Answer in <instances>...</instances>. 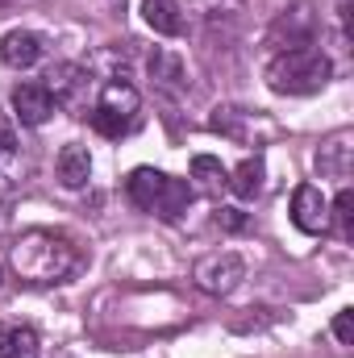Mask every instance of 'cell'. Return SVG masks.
<instances>
[{"label":"cell","mask_w":354,"mask_h":358,"mask_svg":"<svg viewBox=\"0 0 354 358\" xmlns=\"http://www.w3.org/2000/svg\"><path fill=\"white\" fill-rule=\"evenodd\" d=\"M8 267L17 271L21 283L50 287V283H67L84 267V250L63 229H25L8 250Z\"/></svg>","instance_id":"obj_1"},{"label":"cell","mask_w":354,"mask_h":358,"mask_svg":"<svg viewBox=\"0 0 354 358\" xmlns=\"http://www.w3.org/2000/svg\"><path fill=\"white\" fill-rule=\"evenodd\" d=\"M334 63L325 50L317 46H300V50H279L267 67V84L279 96H313L330 84Z\"/></svg>","instance_id":"obj_2"},{"label":"cell","mask_w":354,"mask_h":358,"mask_svg":"<svg viewBox=\"0 0 354 358\" xmlns=\"http://www.w3.org/2000/svg\"><path fill=\"white\" fill-rule=\"evenodd\" d=\"M138 108H142V96H138L134 84L108 80L100 88V100H96V108L88 113V121L100 138H125L138 125Z\"/></svg>","instance_id":"obj_3"},{"label":"cell","mask_w":354,"mask_h":358,"mask_svg":"<svg viewBox=\"0 0 354 358\" xmlns=\"http://www.w3.org/2000/svg\"><path fill=\"white\" fill-rule=\"evenodd\" d=\"M192 279H196V287L208 292V296H229V292L246 279V263H242V255H234V250H217V255H204V259L196 263Z\"/></svg>","instance_id":"obj_4"},{"label":"cell","mask_w":354,"mask_h":358,"mask_svg":"<svg viewBox=\"0 0 354 358\" xmlns=\"http://www.w3.org/2000/svg\"><path fill=\"white\" fill-rule=\"evenodd\" d=\"M313 34H317V13H313V4H292V8H283V13L271 21L267 42L279 46V50H300V46H313Z\"/></svg>","instance_id":"obj_5"},{"label":"cell","mask_w":354,"mask_h":358,"mask_svg":"<svg viewBox=\"0 0 354 358\" xmlns=\"http://www.w3.org/2000/svg\"><path fill=\"white\" fill-rule=\"evenodd\" d=\"M292 225L300 234H325L330 229V200L321 196V187L300 183L292 192Z\"/></svg>","instance_id":"obj_6"},{"label":"cell","mask_w":354,"mask_h":358,"mask_svg":"<svg viewBox=\"0 0 354 358\" xmlns=\"http://www.w3.org/2000/svg\"><path fill=\"white\" fill-rule=\"evenodd\" d=\"M88 80H92V76L80 67V63H55L42 88L50 92V96H55V104H63V108H84Z\"/></svg>","instance_id":"obj_7"},{"label":"cell","mask_w":354,"mask_h":358,"mask_svg":"<svg viewBox=\"0 0 354 358\" xmlns=\"http://www.w3.org/2000/svg\"><path fill=\"white\" fill-rule=\"evenodd\" d=\"M55 96L42 88V84H17L13 88V117L21 121V125H29V129H38V125H46L50 117H55Z\"/></svg>","instance_id":"obj_8"},{"label":"cell","mask_w":354,"mask_h":358,"mask_svg":"<svg viewBox=\"0 0 354 358\" xmlns=\"http://www.w3.org/2000/svg\"><path fill=\"white\" fill-rule=\"evenodd\" d=\"M0 59H4L8 67L25 71V67H34V63L42 59V38L29 34V29H13V34L0 38Z\"/></svg>","instance_id":"obj_9"},{"label":"cell","mask_w":354,"mask_h":358,"mask_svg":"<svg viewBox=\"0 0 354 358\" xmlns=\"http://www.w3.org/2000/svg\"><path fill=\"white\" fill-rule=\"evenodd\" d=\"M55 171H59V183H63V187L80 192V187L92 179V155H88V146H80V142L63 146V150H59V163H55Z\"/></svg>","instance_id":"obj_10"},{"label":"cell","mask_w":354,"mask_h":358,"mask_svg":"<svg viewBox=\"0 0 354 358\" xmlns=\"http://www.w3.org/2000/svg\"><path fill=\"white\" fill-rule=\"evenodd\" d=\"M163 171H155V167H134L129 179H125V196H129V204L134 208H142V213H150L155 208V200H159V192H163Z\"/></svg>","instance_id":"obj_11"},{"label":"cell","mask_w":354,"mask_h":358,"mask_svg":"<svg viewBox=\"0 0 354 358\" xmlns=\"http://www.w3.org/2000/svg\"><path fill=\"white\" fill-rule=\"evenodd\" d=\"M150 80H155V88L167 92V96L187 92V71H183V63H179L171 50H155L150 55Z\"/></svg>","instance_id":"obj_12"},{"label":"cell","mask_w":354,"mask_h":358,"mask_svg":"<svg viewBox=\"0 0 354 358\" xmlns=\"http://www.w3.org/2000/svg\"><path fill=\"white\" fill-rule=\"evenodd\" d=\"M142 17L163 38H179L183 34V8H179V0H142Z\"/></svg>","instance_id":"obj_13"},{"label":"cell","mask_w":354,"mask_h":358,"mask_svg":"<svg viewBox=\"0 0 354 358\" xmlns=\"http://www.w3.org/2000/svg\"><path fill=\"white\" fill-rule=\"evenodd\" d=\"M354 167V146L351 138L342 134V138H334V142H325L321 150H317V171L330 179H346Z\"/></svg>","instance_id":"obj_14"},{"label":"cell","mask_w":354,"mask_h":358,"mask_svg":"<svg viewBox=\"0 0 354 358\" xmlns=\"http://www.w3.org/2000/svg\"><path fill=\"white\" fill-rule=\"evenodd\" d=\"M187 204H192V183L187 179H163V192H159V200H155V208L150 213H159L163 221H179L183 213H187Z\"/></svg>","instance_id":"obj_15"},{"label":"cell","mask_w":354,"mask_h":358,"mask_svg":"<svg viewBox=\"0 0 354 358\" xmlns=\"http://www.w3.org/2000/svg\"><path fill=\"white\" fill-rule=\"evenodd\" d=\"M263 179H267V167H263V159L255 155V159H242L229 171V187H234L238 200H255V196H263Z\"/></svg>","instance_id":"obj_16"},{"label":"cell","mask_w":354,"mask_h":358,"mask_svg":"<svg viewBox=\"0 0 354 358\" xmlns=\"http://www.w3.org/2000/svg\"><path fill=\"white\" fill-rule=\"evenodd\" d=\"M0 358H38V334L29 325H0Z\"/></svg>","instance_id":"obj_17"},{"label":"cell","mask_w":354,"mask_h":358,"mask_svg":"<svg viewBox=\"0 0 354 358\" xmlns=\"http://www.w3.org/2000/svg\"><path fill=\"white\" fill-rule=\"evenodd\" d=\"M192 179L200 183L204 196H221V192L229 187V171H225L213 155H196V159H192Z\"/></svg>","instance_id":"obj_18"},{"label":"cell","mask_w":354,"mask_h":358,"mask_svg":"<svg viewBox=\"0 0 354 358\" xmlns=\"http://www.w3.org/2000/svg\"><path fill=\"white\" fill-rule=\"evenodd\" d=\"M208 125L217 129V134H225L229 142H250V113H242V108H213V117H208Z\"/></svg>","instance_id":"obj_19"},{"label":"cell","mask_w":354,"mask_h":358,"mask_svg":"<svg viewBox=\"0 0 354 358\" xmlns=\"http://www.w3.org/2000/svg\"><path fill=\"white\" fill-rule=\"evenodd\" d=\"M330 221H338V234H342L346 242L354 238V192L351 187H342L338 200L330 204Z\"/></svg>","instance_id":"obj_20"},{"label":"cell","mask_w":354,"mask_h":358,"mask_svg":"<svg viewBox=\"0 0 354 358\" xmlns=\"http://www.w3.org/2000/svg\"><path fill=\"white\" fill-rule=\"evenodd\" d=\"M334 338H338L342 346L354 342V308H342V313L334 317Z\"/></svg>","instance_id":"obj_21"},{"label":"cell","mask_w":354,"mask_h":358,"mask_svg":"<svg viewBox=\"0 0 354 358\" xmlns=\"http://www.w3.org/2000/svg\"><path fill=\"white\" fill-rule=\"evenodd\" d=\"M217 225L229 229V234H238V229H246V213L242 208H217Z\"/></svg>","instance_id":"obj_22"},{"label":"cell","mask_w":354,"mask_h":358,"mask_svg":"<svg viewBox=\"0 0 354 358\" xmlns=\"http://www.w3.org/2000/svg\"><path fill=\"white\" fill-rule=\"evenodd\" d=\"M4 229H8V204L0 200V234H4Z\"/></svg>","instance_id":"obj_23"},{"label":"cell","mask_w":354,"mask_h":358,"mask_svg":"<svg viewBox=\"0 0 354 358\" xmlns=\"http://www.w3.org/2000/svg\"><path fill=\"white\" fill-rule=\"evenodd\" d=\"M113 4H125V0H113Z\"/></svg>","instance_id":"obj_24"},{"label":"cell","mask_w":354,"mask_h":358,"mask_svg":"<svg viewBox=\"0 0 354 358\" xmlns=\"http://www.w3.org/2000/svg\"><path fill=\"white\" fill-rule=\"evenodd\" d=\"M0 275H4V267H0Z\"/></svg>","instance_id":"obj_25"}]
</instances>
